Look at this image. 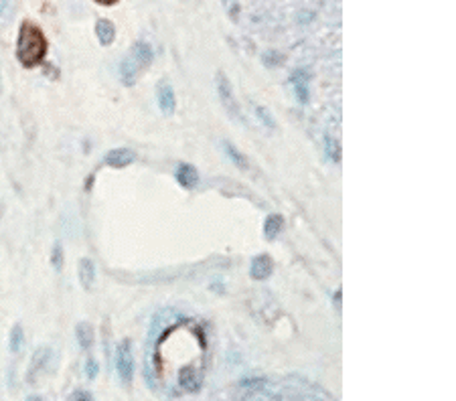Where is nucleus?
<instances>
[{
  "instance_id": "obj_1",
  "label": "nucleus",
  "mask_w": 456,
  "mask_h": 401,
  "mask_svg": "<svg viewBox=\"0 0 456 401\" xmlns=\"http://www.w3.org/2000/svg\"><path fill=\"white\" fill-rule=\"evenodd\" d=\"M47 39L43 30L33 23H25L16 41V57L25 67H35L45 59Z\"/></svg>"
},
{
  "instance_id": "obj_2",
  "label": "nucleus",
  "mask_w": 456,
  "mask_h": 401,
  "mask_svg": "<svg viewBox=\"0 0 456 401\" xmlns=\"http://www.w3.org/2000/svg\"><path fill=\"white\" fill-rule=\"evenodd\" d=\"M152 59H154V53H152V47L146 41H138L132 47L130 55L124 57L120 63V79L124 86L132 88L138 81V77L142 71H146L151 67Z\"/></svg>"
},
{
  "instance_id": "obj_3",
  "label": "nucleus",
  "mask_w": 456,
  "mask_h": 401,
  "mask_svg": "<svg viewBox=\"0 0 456 401\" xmlns=\"http://www.w3.org/2000/svg\"><path fill=\"white\" fill-rule=\"evenodd\" d=\"M215 86H217V93H219V100H221V104L226 107V112H228L229 116L235 120V122H242V107L238 104V98H235V93H233V86H231L228 75L219 71L217 77H215Z\"/></svg>"
},
{
  "instance_id": "obj_4",
  "label": "nucleus",
  "mask_w": 456,
  "mask_h": 401,
  "mask_svg": "<svg viewBox=\"0 0 456 401\" xmlns=\"http://www.w3.org/2000/svg\"><path fill=\"white\" fill-rule=\"evenodd\" d=\"M134 353H132V342L130 341H122L118 347H116V371H118V377L124 385L132 383L134 379Z\"/></svg>"
},
{
  "instance_id": "obj_5",
  "label": "nucleus",
  "mask_w": 456,
  "mask_h": 401,
  "mask_svg": "<svg viewBox=\"0 0 456 401\" xmlns=\"http://www.w3.org/2000/svg\"><path fill=\"white\" fill-rule=\"evenodd\" d=\"M156 100H158V107L163 114L170 116L175 110H177V98H175V89L168 86L167 81L158 83V89H156Z\"/></svg>"
},
{
  "instance_id": "obj_6",
  "label": "nucleus",
  "mask_w": 456,
  "mask_h": 401,
  "mask_svg": "<svg viewBox=\"0 0 456 401\" xmlns=\"http://www.w3.org/2000/svg\"><path fill=\"white\" fill-rule=\"evenodd\" d=\"M136 161V152L130 149H114L110 150L104 158V163L112 168H126L128 164H132Z\"/></svg>"
},
{
  "instance_id": "obj_7",
  "label": "nucleus",
  "mask_w": 456,
  "mask_h": 401,
  "mask_svg": "<svg viewBox=\"0 0 456 401\" xmlns=\"http://www.w3.org/2000/svg\"><path fill=\"white\" fill-rule=\"evenodd\" d=\"M274 272V264L272 260H270V255H266V253H262L258 257H254V262H252V267H250V276L254 278V280H268L270 276H272Z\"/></svg>"
},
{
  "instance_id": "obj_8",
  "label": "nucleus",
  "mask_w": 456,
  "mask_h": 401,
  "mask_svg": "<svg viewBox=\"0 0 456 401\" xmlns=\"http://www.w3.org/2000/svg\"><path fill=\"white\" fill-rule=\"evenodd\" d=\"M175 177H177V182L181 185L182 189H195V187L199 185L197 168L187 163H181L179 166H177Z\"/></svg>"
},
{
  "instance_id": "obj_9",
  "label": "nucleus",
  "mask_w": 456,
  "mask_h": 401,
  "mask_svg": "<svg viewBox=\"0 0 456 401\" xmlns=\"http://www.w3.org/2000/svg\"><path fill=\"white\" fill-rule=\"evenodd\" d=\"M77 278H79V284L86 290L93 288V284H95V264L91 262L90 257H81L79 260V264H77Z\"/></svg>"
},
{
  "instance_id": "obj_10",
  "label": "nucleus",
  "mask_w": 456,
  "mask_h": 401,
  "mask_svg": "<svg viewBox=\"0 0 456 401\" xmlns=\"http://www.w3.org/2000/svg\"><path fill=\"white\" fill-rule=\"evenodd\" d=\"M51 356H53V351H51L49 347H41V349L33 355L29 377H35V375H39V373L47 371V365L51 363Z\"/></svg>"
},
{
  "instance_id": "obj_11",
  "label": "nucleus",
  "mask_w": 456,
  "mask_h": 401,
  "mask_svg": "<svg viewBox=\"0 0 456 401\" xmlns=\"http://www.w3.org/2000/svg\"><path fill=\"white\" fill-rule=\"evenodd\" d=\"M290 83L294 86V93H296L298 102L306 104L308 102V79H306V74L303 69H296L294 74L290 75Z\"/></svg>"
},
{
  "instance_id": "obj_12",
  "label": "nucleus",
  "mask_w": 456,
  "mask_h": 401,
  "mask_svg": "<svg viewBox=\"0 0 456 401\" xmlns=\"http://www.w3.org/2000/svg\"><path fill=\"white\" fill-rule=\"evenodd\" d=\"M95 35H98V39H100V43L102 45H112L114 43V39H116L114 23L107 21V18H100V21L95 23Z\"/></svg>"
},
{
  "instance_id": "obj_13",
  "label": "nucleus",
  "mask_w": 456,
  "mask_h": 401,
  "mask_svg": "<svg viewBox=\"0 0 456 401\" xmlns=\"http://www.w3.org/2000/svg\"><path fill=\"white\" fill-rule=\"evenodd\" d=\"M284 229V217L274 213V215H268L266 217V223H264V233H266V239H276Z\"/></svg>"
},
{
  "instance_id": "obj_14",
  "label": "nucleus",
  "mask_w": 456,
  "mask_h": 401,
  "mask_svg": "<svg viewBox=\"0 0 456 401\" xmlns=\"http://www.w3.org/2000/svg\"><path fill=\"white\" fill-rule=\"evenodd\" d=\"M76 337L79 347L83 351H90L91 344H93V328H91L90 322H79L76 328Z\"/></svg>"
},
{
  "instance_id": "obj_15",
  "label": "nucleus",
  "mask_w": 456,
  "mask_h": 401,
  "mask_svg": "<svg viewBox=\"0 0 456 401\" xmlns=\"http://www.w3.org/2000/svg\"><path fill=\"white\" fill-rule=\"evenodd\" d=\"M23 347H25V330L21 325H15L8 335V349H11V353H21Z\"/></svg>"
},
{
  "instance_id": "obj_16",
  "label": "nucleus",
  "mask_w": 456,
  "mask_h": 401,
  "mask_svg": "<svg viewBox=\"0 0 456 401\" xmlns=\"http://www.w3.org/2000/svg\"><path fill=\"white\" fill-rule=\"evenodd\" d=\"M223 149H226V154L229 156V161L235 164L238 168H250V161H247V158H245L242 152L235 149L231 142H226V144H223Z\"/></svg>"
},
{
  "instance_id": "obj_17",
  "label": "nucleus",
  "mask_w": 456,
  "mask_h": 401,
  "mask_svg": "<svg viewBox=\"0 0 456 401\" xmlns=\"http://www.w3.org/2000/svg\"><path fill=\"white\" fill-rule=\"evenodd\" d=\"M256 114L259 116V122L264 124V126H268V128H274L276 124H274V118L270 116V112L266 110V107H262V105H256Z\"/></svg>"
},
{
  "instance_id": "obj_18",
  "label": "nucleus",
  "mask_w": 456,
  "mask_h": 401,
  "mask_svg": "<svg viewBox=\"0 0 456 401\" xmlns=\"http://www.w3.org/2000/svg\"><path fill=\"white\" fill-rule=\"evenodd\" d=\"M325 142H327V152H329V156H331L333 161H339V158H341V146L334 144V140L331 136H327Z\"/></svg>"
},
{
  "instance_id": "obj_19",
  "label": "nucleus",
  "mask_w": 456,
  "mask_h": 401,
  "mask_svg": "<svg viewBox=\"0 0 456 401\" xmlns=\"http://www.w3.org/2000/svg\"><path fill=\"white\" fill-rule=\"evenodd\" d=\"M13 15V0H0V21H8Z\"/></svg>"
},
{
  "instance_id": "obj_20",
  "label": "nucleus",
  "mask_w": 456,
  "mask_h": 401,
  "mask_svg": "<svg viewBox=\"0 0 456 401\" xmlns=\"http://www.w3.org/2000/svg\"><path fill=\"white\" fill-rule=\"evenodd\" d=\"M98 371H100L98 361H95V359H88V363H86V375H88L90 379H95Z\"/></svg>"
},
{
  "instance_id": "obj_21",
  "label": "nucleus",
  "mask_w": 456,
  "mask_h": 401,
  "mask_svg": "<svg viewBox=\"0 0 456 401\" xmlns=\"http://www.w3.org/2000/svg\"><path fill=\"white\" fill-rule=\"evenodd\" d=\"M71 401H93V397H91L90 391H77Z\"/></svg>"
},
{
  "instance_id": "obj_22",
  "label": "nucleus",
  "mask_w": 456,
  "mask_h": 401,
  "mask_svg": "<svg viewBox=\"0 0 456 401\" xmlns=\"http://www.w3.org/2000/svg\"><path fill=\"white\" fill-rule=\"evenodd\" d=\"M98 2H100V4H106V6H110V4H114L116 0H98Z\"/></svg>"
},
{
  "instance_id": "obj_23",
  "label": "nucleus",
  "mask_w": 456,
  "mask_h": 401,
  "mask_svg": "<svg viewBox=\"0 0 456 401\" xmlns=\"http://www.w3.org/2000/svg\"><path fill=\"white\" fill-rule=\"evenodd\" d=\"M27 401H43V400H41V397H35V395H33V397H29Z\"/></svg>"
},
{
  "instance_id": "obj_24",
  "label": "nucleus",
  "mask_w": 456,
  "mask_h": 401,
  "mask_svg": "<svg viewBox=\"0 0 456 401\" xmlns=\"http://www.w3.org/2000/svg\"><path fill=\"white\" fill-rule=\"evenodd\" d=\"M0 91H2V74H0Z\"/></svg>"
}]
</instances>
